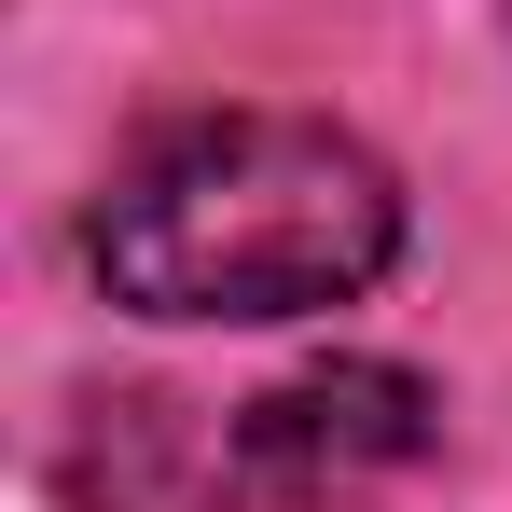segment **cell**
<instances>
[{"mask_svg":"<svg viewBox=\"0 0 512 512\" xmlns=\"http://www.w3.org/2000/svg\"><path fill=\"white\" fill-rule=\"evenodd\" d=\"M402 250V180L319 111L153 125L84 222V263L139 319H305L374 291Z\"/></svg>","mask_w":512,"mask_h":512,"instance_id":"1","label":"cell"},{"mask_svg":"<svg viewBox=\"0 0 512 512\" xmlns=\"http://www.w3.org/2000/svg\"><path fill=\"white\" fill-rule=\"evenodd\" d=\"M429 429H443V402L402 360H319L236 416L222 485H236V512H333V499H374L388 471H416Z\"/></svg>","mask_w":512,"mask_h":512,"instance_id":"2","label":"cell"}]
</instances>
